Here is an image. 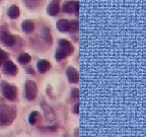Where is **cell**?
<instances>
[{
  "label": "cell",
  "mask_w": 146,
  "mask_h": 137,
  "mask_svg": "<svg viewBox=\"0 0 146 137\" xmlns=\"http://www.w3.org/2000/svg\"><path fill=\"white\" fill-rule=\"evenodd\" d=\"M50 67H51L50 62L47 61V60L41 59L38 61V70H39V72H41V73L47 72V71L50 69Z\"/></svg>",
  "instance_id": "obj_10"
},
{
  "label": "cell",
  "mask_w": 146,
  "mask_h": 137,
  "mask_svg": "<svg viewBox=\"0 0 146 137\" xmlns=\"http://www.w3.org/2000/svg\"><path fill=\"white\" fill-rule=\"evenodd\" d=\"M59 1L60 0H52L51 3L48 6V13L52 16L57 15L59 13L60 6H59Z\"/></svg>",
  "instance_id": "obj_9"
},
{
  "label": "cell",
  "mask_w": 146,
  "mask_h": 137,
  "mask_svg": "<svg viewBox=\"0 0 146 137\" xmlns=\"http://www.w3.org/2000/svg\"><path fill=\"white\" fill-rule=\"evenodd\" d=\"M74 7H75V1H67L63 5V11L66 13H73L74 12Z\"/></svg>",
  "instance_id": "obj_13"
},
{
  "label": "cell",
  "mask_w": 146,
  "mask_h": 137,
  "mask_svg": "<svg viewBox=\"0 0 146 137\" xmlns=\"http://www.w3.org/2000/svg\"><path fill=\"white\" fill-rule=\"evenodd\" d=\"M7 58H8V54L4 50H2V49L0 48V65H2L6 61Z\"/></svg>",
  "instance_id": "obj_18"
},
{
  "label": "cell",
  "mask_w": 146,
  "mask_h": 137,
  "mask_svg": "<svg viewBox=\"0 0 146 137\" xmlns=\"http://www.w3.org/2000/svg\"><path fill=\"white\" fill-rule=\"evenodd\" d=\"M25 2L27 3V5H29V6L34 7L35 2H42V0H25Z\"/></svg>",
  "instance_id": "obj_21"
},
{
  "label": "cell",
  "mask_w": 146,
  "mask_h": 137,
  "mask_svg": "<svg viewBox=\"0 0 146 137\" xmlns=\"http://www.w3.org/2000/svg\"><path fill=\"white\" fill-rule=\"evenodd\" d=\"M0 40L7 47H12L15 44V37L11 35L4 27L0 29Z\"/></svg>",
  "instance_id": "obj_4"
},
{
  "label": "cell",
  "mask_w": 146,
  "mask_h": 137,
  "mask_svg": "<svg viewBox=\"0 0 146 137\" xmlns=\"http://www.w3.org/2000/svg\"><path fill=\"white\" fill-rule=\"evenodd\" d=\"M78 29H79V23H78V21H70V31L71 32H77Z\"/></svg>",
  "instance_id": "obj_19"
},
{
  "label": "cell",
  "mask_w": 146,
  "mask_h": 137,
  "mask_svg": "<svg viewBox=\"0 0 146 137\" xmlns=\"http://www.w3.org/2000/svg\"><path fill=\"white\" fill-rule=\"evenodd\" d=\"M74 13L76 15L79 14V2L78 1H75V7H74Z\"/></svg>",
  "instance_id": "obj_22"
},
{
  "label": "cell",
  "mask_w": 146,
  "mask_h": 137,
  "mask_svg": "<svg viewBox=\"0 0 146 137\" xmlns=\"http://www.w3.org/2000/svg\"><path fill=\"white\" fill-rule=\"evenodd\" d=\"M71 98L73 100H78L79 98V90L77 88H73L71 90Z\"/></svg>",
  "instance_id": "obj_20"
},
{
  "label": "cell",
  "mask_w": 146,
  "mask_h": 137,
  "mask_svg": "<svg viewBox=\"0 0 146 137\" xmlns=\"http://www.w3.org/2000/svg\"><path fill=\"white\" fill-rule=\"evenodd\" d=\"M57 29L60 32H68L70 31V21L67 19H60L57 21Z\"/></svg>",
  "instance_id": "obj_11"
},
{
  "label": "cell",
  "mask_w": 146,
  "mask_h": 137,
  "mask_svg": "<svg viewBox=\"0 0 146 137\" xmlns=\"http://www.w3.org/2000/svg\"><path fill=\"white\" fill-rule=\"evenodd\" d=\"M38 94V85L35 81L27 80L25 82V98L29 100H34Z\"/></svg>",
  "instance_id": "obj_5"
},
{
  "label": "cell",
  "mask_w": 146,
  "mask_h": 137,
  "mask_svg": "<svg viewBox=\"0 0 146 137\" xmlns=\"http://www.w3.org/2000/svg\"><path fill=\"white\" fill-rule=\"evenodd\" d=\"M21 27H23V31L25 33H32L33 31H34L35 29V23H33L32 21H25L23 23V25H21Z\"/></svg>",
  "instance_id": "obj_14"
},
{
  "label": "cell",
  "mask_w": 146,
  "mask_h": 137,
  "mask_svg": "<svg viewBox=\"0 0 146 137\" xmlns=\"http://www.w3.org/2000/svg\"><path fill=\"white\" fill-rule=\"evenodd\" d=\"M42 107H43L44 114H45L46 120H47L48 122L56 121V113L54 112V110H53L49 105H47L45 102H43V103H42Z\"/></svg>",
  "instance_id": "obj_6"
},
{
  "label": "cell",
  "mask_w": 146,
  "mask_h": 137,
  "mask_svg": "<svg viewBox=\"0 0 146 137\" xmlns=\"http://www.w3.org/2000/svg\"><path fill=\"white\" fill-rule=\"evenodd\" d=\"M67 77H68L69 81L72 83H77L79 81V74H78L77 70L71 66L67 69Z\"/></svg>",
  "instance_id": "obj_8"
},
{
  "label": "cell",
  "mask_w": 146,
  "mask_h": 137,
  "mask_svg": "<svg viewBox=\"0 0 146 137\" xmlns=\"http://www.w3.org/2000/svg\"><path fill=\"white\" fill-rule=\"evenodd\" d=\"M39 119H40V113L36 112V111H34V112H32L30 114L29 122H30V124H32V125H35L36 122L39 121Z\"/></svg>",
  "instance_id": "obj_16"
},
{
  "label": "cell",
  "mask_w": 146,
  "mask_h": 137,
  "mask_svg": "<svg viewBox=\"0 0 146 137\" xmlns=\"http://www.w3.org/2000/svg\"><path fill=\"white\" fill-rule=\"evenodd\" d=\"M0 89H1V92L4 96V98L8 100H15L17 98V88L14 85L7 83L6 81L1 82Z\"/></svg>",
  "instance_id": "obj_3"
},
{
  "label": "cell",
  "mask_w": 146,
  "mask_h": 137,
  "mask_svg": "<svg viewBox=\"0 0 146 137\" xmlns=\"http://www.w3.org/2000/svg\"><path fill=\"white\" fill-rule=\"evenodd\" d=\"M16 117V109L14 106H0V126L11 124Z\"/></svg>",
  "instance_id": "obj_1"
},
{
  "label": "cell",
  "mask_w": 146,
  "mask_h": 137,
  "mask_svg": "<svg viewBox=\"0 0 146 137\" xmlns=\"http://www.w3.org/2000/svg\"><path fill=\"white\" fill-rule=\"evenodd\" d=\"M73 53V46L68 40L61 39L59 42V49L57 50L55 57L57 61H61L65 57L69 56Z\"/></svg>",
  "instance_id": "obj_2"
},
{
  "label": "cell",
  "mask_w": 146,
  "mask_h": 137,
  "mask_svg": "<svg viewBox=\"0 0 146 137\" xmlns=\"http://www.w3.org/2000/svg\"><path fill=\"white\" fill-rule=\"evenodd\" d=\"M3 71L6 73L7 75L10 76H14L17 74L18 72V68L15 64L13 63L12 61H6L4 63V66H3Z\"/></svg>",
  "instance_id": "obj_7"
},
{
  "label": "cell",
  "mask_w": 146,
  "mask_h": 137,
  "mask_svg": "<svg viewBox=\"0 0 146 137\" xmlns=\"http://www.w3.org/2000/svg\"><path fill=\"white\" fill-rule=\"evenodd\" d=\"M19 8H18V6H16V5H11V6L9 7L8 9V12H7V14H8V16L10 18H12V19H14V18H17L18 16H19Z\"/></svg>",
  "instance_id": "obj_12"
},
{
  "label": "cell",
  "mask_w": 146,
  "mask_h": 137,
  "mask_svg": "<svg viewBox=\"0 0 146 137\" xmlns=\"http://www.w3.org/2000/svg\"><path fill=\"white\" fill-rule=\"evenodd\" d=\"M73 112L75 114H79V104H76L74 107H73Z\"/></svg>",
  "instance_id": "obj_23"
},
{
  "label": "cell",
  "mask_w": 146,
  "mask_h": 137,
  "mask_svg": "<svg viewBox=\"0 0 146 137\" xmlns=\"http://www.w3.org/2000/svg\"><path fill=\"white\" fill-rule=\"evenodd\" d=\"M31 60H32V57H31V55L27 54V53H21V54L18 56V62L21 64H23V65L30 63Z\"/></svg>",
  "instance_id": "obj_15"
},
{
  "label": "cell",
  "mask_w": 146,
  "mask_h": 137,
  "mask_svg": "<svg viewBox=\"0 0 146 137\" xmlns=\"http://www.w3.org/2000/svg\"><path fill=\"white\" fill-rule=\"evenodd\" d=\"M44 39H45V41L47 42V43L52 44L53 38H52V36H51V33L48 29H45V30H44Z\"/></svg>",
  "instance_id": "obj_17"
}]
</instances>
